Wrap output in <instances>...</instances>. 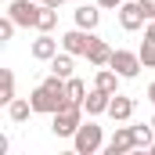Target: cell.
I'll return each instance as SVG.
<instances>
[{"label":"cell","mask_w":155,"mask_h":155,"mask_svg":"<svg viewBox=\"0 0 155 155\" xmlns=\"http://www.w3.org/2000/svg\"><path fill=\"white\" fill-rule=\"evenodd\" d=\"M152 126H155V116H152Z\"/></svg>","instance_id":"cell-26"},{"label":"cell","mask_w":155,"mask_h":155,"mask_svg":"<svg viewBox=\"0 0 155 155\" xmlns=\"http://www.w3.org/2000/svg\"><path fill=\"white\" fill-rule=\"evenodd\" d=\"M97 22H101V7H97V4H94V7H90V4L76 7V25H79V29H90V33H94Z\"/></svg>","instance_id":"cell-14"},{"label":"cell","mask_w":155,"mask_h":155,"mask_svg":"<svg viewBox=\"0 0 155 155\" xmlns=\"http://www.w3.org/2000/svg\"><path fill=\"white\" fill-rule=\"evenodd\" d=\"M137 148V141H134V126H116V134H112V141L105 144V152L108 155H126Z\"/></svg>","instance_id":"cell-8"},{"label":"cell","mask_w":155,"mask_h":155,"mask_svg":"<svg viewBox=\"0 0 155 155\" xmlns=\"http://www.w3.org/2000/svg\"><path fill=\"white\" fill-rule=\"evenodd\" d=\"M43 4H51V7H61V4H65V0H43Z\"/></svg>","instance_id":"cell-25"},{"label":"cell","mask_w":155,"mask_h":155,"mask_svg":"<svg viewBox=\"0 0 155 155\" xmlns=\"http://www.w3.org/2000/svg\"><path fill=\"white\" fill-rule=\"evenodd\" d=\"M90 40H94V33L90 29H69L65 36H61V51H69V54H76V58H87V47H90Z\"/></svg>","instance_id":"cell-6"},{"label":"cell","mask_w":155,"mask_h":155,"mask_svg":"<svg viewBox=\"0 0 155 155\" xmlns=\"http://www.w3.org/2000/svg\"><path fill=\"white\" fill-rule=\"evenodd\" d=\"M108 116L116 119V123H126V119L134 116V97H126V94H112V105H108Z\"/></svg>","instance_id":"cell-12"},{"label":"cell","mask_w":155,"mask_h":155,"mask_svg":"<svg viewBox=\"0 0 155 155\" xmlns=\"http://www.w3.org/2000/svg\"><path fill=\"white\" fill-rule=\"evenodd\" d=\"M87 61H90L94 69H105V65L112 61V47H108L105 40L94 36V40H90V47H87Z\"/></svg>","instance_id":"cell-11"},{"label":"cell","mask_w":155,"mask_h":155,"mask_svg":"<svg viewBox=\"0 0 155 155\" xmlns=\"http://www.w3.org/2000/svg\"><path fill=\"white\" fill-rule=\"evenodd\" d=\"M119 25H123L126 33H137V29H144V25H148V18H144L141 4H126V0H123V7H119Z\"/></svg>","instance_id":"cell-7"},{"label":"cell","mask_w":155,"mask_h":155,"mask_svg":"<svg viewBox=\"0 0 155 155\" xmlns=\"http://www.w3.org/2000/svg\"><path fill=\"white\" fill-rule=\"evenodd\" d=\"M97 7H105V11H119L123 0H97Z\"/></svg>","instance_id":"cell-23"},{"label":"cell","mask_w":155,"mask_h":155,"mask_svg":"<svg viewBox=\"0 0 155 155\" xmlns=\"http://www.w3.org/2000/svg\"><path fill=\"white\" fill-rule=\"evenodd\" d=\"M65 90H69V101H79V105H83V97H87V83H83V79L69 76L65 79Z\"/></svg>","instance_id":"cell-20"},{"label":"cell","mask_w":155,"mask_h":155,"mask_svg":"<svg viewBox=\"0 0 155 155\" xmlns=\"http://www.w3.org/2000/svg\"><path fill=\"white\" fill-rule=\"evenodd\" d=\"M134 141H137V148H152L155 144V126H134Z\"/></svg>","instance_id":"cell-19"},{"label":"cell","mask_w":155,"mask_h":155,"mask_svg":"<svg viewBox=\"0 0 155 155\" xmlns=\"http://www.w3.org/2000/svg\"><path fill=\"white\" fill-rule=\"evenodd\" d=\"M108 105H112V94H105V90H87V97H83V108H87V116H101V112H108Z\"/></svg>","instance_id":"cell-10"},{"label":"cell","mask_w":155,"mask_h":155,"mask_svg":"<svg viewBox=\"0 0 155 155\" xmlns=\"http://www.w3.org/2000/svg\"><path fill=\"white\" fill-rule=\"evenodd\" d=\"M137 54H141V61H144V69H155V40H144Z\"/></svg>","instance_id":"cell-21"},{"label":"cell","mask_w":155,"mask_h":155,"mask_svg":"<svg viewBox=\"0 0 155 155\" xmlns=\"http://www.w3.org/2000/svg\"><path fill=\"white\" fill-rule=\"evenodd\" d=\"M137 4H141V11H144V18L152 22V18H155V0H137Z\"/></svg>","instance_id":"cell-22"},{"label":"cell","mask_w":155,"mask_h":155,"mask_svg":"<svg viewBox=\"0 0 155 155\" xmlns=\"http://www.w3.org/2000/svg\"><path fill=\"white\" fill-rule=\"evenodd\" d=\"M72 58H76V54H69V51H61V54H54V58H51L47 65H51V72H54V76L69 79V76H72Z\"/></svg>","instance_id":"cell-15"},{"label":"cell","mask_w":155,"mask_h":155,"mask_svg":"<svg viewBox=\"0 0 155 155\" xmlns=\"http://www.w3.org/2000/svg\"><path fill=\"white\" fill-rule=\"evenodd\" d=\"M54 25H58V7L43 4V7H40V22H36V29H40V33H51Z\"/></svg>","instance_id":"cell-18"},{"label":"cell","mask_w":155,"mask_h":155,"mask_svg":"<svg viewBox=\"0 0 155 155\" xmlns=\"http://www.w3.org/2000/svg\"><path fill=\"white\" fill-rule=\"evenodd\" d=\"M58 43H61V40H54L51 33H40V36L33 40V47H29V54H33L36 61H51V58L58 54Z\"/></svg>","instance_id":"cell-9"},{"label":"cell","mask_w":155,"mask_h":155,"mask_svg":"<svg viewBox=\"0 0 155 155\" xmlns=\"http://www.w3.org/2000/svg\"><path fill=\"white\" fill-rule=\"evenodd\" d=\"M108 65H112V69H116L123 79H134L141 69H144L141 54H134V51H123V47H119V51H112V61H108Z\"/></svg>","instance_id":"cell-5"},{"label":"cell","mask_w":155,"mask_h":155,"mask_svg":"<svg viewBox=\"0 0 155 155\" xmlns=\"http://www.w3.org/2000/svg\"><path fill=\"white\" fill-rule=\"evenodd\" d=\"M152 152H155V144H152Z\"/></svg>","instance_id":"cell-27"},{"label":"cell","mask_w":155,"mask_h":155,"mask_svg":"<svg viewBox=\"0 0 155 155\" xmlns=\"http://www.w3.org/2000/svg\"><path fill=\"white\" fill-rule=\"evenodd\" d=\"M11 101H15V72L0 69V105H11Z\"/></svg>","instance_id":"cell-16"},{"label":"cell","mask_w":155,"mask_h":155,"mask_svg":"<svg viewBox=\"0 0 155 155\" xmlns=\"http://www.w3.org/2000/svg\"><path fill=\"white\" fill-rule=\"evenodd\" d=\"M40 4H43V0H40Z\"/></svg>","instance_id":"cell-28"},{"label":"cell","mask_w":155,"mask_h":155,"mask_svg":"<svg viewBox=\"0 0 155 155\" xmlns=\"http://www.w3.org/2000/svg\"><path fill=\"white\" fill-rule=\"evenodd\" d=\"M72 148H76V155H94V152L105 148V134H101V126L94 119H87L76 134H72Z\"/></svg>","instance_id":"cell-3"},{"label":"cell","mask_w":155,"mask_h":155,"mask_svg":"<svg viewBox=\"0 0 155 155\" xmlns=\"http://www.w3.org/2000/svg\"><path fill=\"white\" fill-rule=\"evenodd\" d=\"M148 101L155 105V83H148Z\"/></svg>","instance_id":"cell-24"},{"label":"cell","mask_w":155,"mask_h":155,"mask_svg":"<svg viewBox=\"0 0 155 155\" xmlns=\"http://www.w3.org/2000/svg\"><path fill=\"white\" fill-rule=\"evenodd\" d=\"M40 0H15V4H7V15L22 25V29H36V22H40Z\"/></svg>","instance_id":"cell-4"},{"label":"cell","mask_w":155,"mask_h":155,"mask_svg":"<svg viewBox=\"0 0 155 155\" xmlns=\"http://www.w3.org/2000/svg\"><path fill=\"white\" fill-rule=\"evenodd\" d=\"M83 112H87V108H83L79 101H69L65 108H58V112L51 116V134H54V137H72L79 126H83Z\"/></svg>","instance_id":"cell-2"},{"label":"cell","mask_w":155,"mask_h":155,"mask_svg":"<svg viewBox=\"0 0 155 155\" xmlns=\"http://www.w3.org/2000/svg\"><path fill=\"white\" fill-rule=\"evenodd\" d=\"M29 101H33V112H43V116H54L58 108H65L69 105V90H65V79L61 76H51L40 83L36 90L29 94Z\"/></svg>","instance_id":"cell-1"},{"label":"cell","mask_w":155,"mask_h":155,"mask_svg":"<svg viewBox=\"0 0 155 155\" xmlns=\"http://www.w3.org/2000/svg\"><path fill=\"white\" fill-rule=\"evenodd\" d=\"M119 72L116 69H112V65H108V69H97V76H94V87H97V90H105V94H119Z\"/></svg>","instance_id":"cell-13"},{"label":"cell","mask_w":155,"mask_h":155,"mask_svg":"<svg viewBox=\"0 0 155 155\" xmlns=\"http://www.w3.org/2000/svg\"><path fill=\"white\" fill-rule=\"evenodd\" d=\"M7 116H11V123H25V119L33 116V101H22V97H15V101L7 105Z\"/></svg>","instance_id":"cell-17"}]
</instances>
